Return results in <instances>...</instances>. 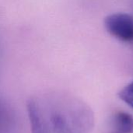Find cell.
Here are the masks:
<instances>
[{"mask_svg":"<svg viewBox=\"0 0 133 133\" xmlns=\"http://www.w3.org/2000/svg\"><path fill=\"white\" fill-rule=\"evenodd\" d=\"M26 109L32 133H90L94 128L91 108L66 93H37L27 100Z\"/></svg>","mask_w":133,"mask_h":133,"instance_id":"6da1fadb","label":"cell"},{"mask_svg":"<svg viewBox=\"0 0 133 133\" xmlns=\"http://www.w3.org/2000/svg\"><path fill=\"white\" fill-rule=\"evenodd\" d=\"M107 31L123 42H133V16L124 12L113 13L104 19Z\"/></svg>","mask_w":133,"mask_h":133,"instance_id":"7a4b0ae2","label":"cell"},{"mask_svg":"<svg viewBox=\"0 0 133 133\" xmlns=\"http://www.w3.org/2000/svg\"><path fill=\"white\" fill-rule=\"evenodd\" d=\"M108 133H133V117L129 113L118 111L111 119Z\"/></svg>","mask_w":133,"mask_h":133,"instance_id":"3957f363","label":"cell"},{"mask_svg":"<svg viewBox=\"0 0 133 133\" xmlns=\"http://www.w3.org/2000/svg\"><path fill=\"white\" fill-rule=\"evenodd\" d=\"M12 125V116L7 107L0 102V133H9Z\"/></svg>","mask_w":133,"mask_h":133,"instance_id":"277c9868","label":"cell"},{"mask_svg":"<svg viewBox=\"0 0 133 133\" xmlns=\"http://www.w3.org/2000/svg\"><path fill=\"white\" fill-rule=\"evenodd\" d=\"M118 97L122 101L133 108V81L120 90Z\"/></svg>","mask_w":133,"mask_h":133,"instance_id":"5b68a950","label":"cell"}]
</instances>
